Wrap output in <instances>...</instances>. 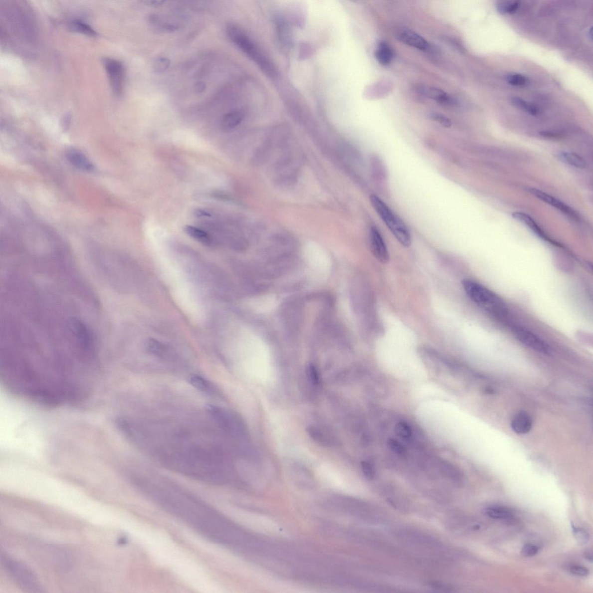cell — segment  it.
I'll return each mask as SVG.
<instances>
[{
  "instance_id": "cell-18",
  "label": "cell",
  "mask_w": 593,
  "mask_h": 593,
  "mask_svg": "<svg viewBox=\"0 0 593 593\" xmlns=\"http://www.w3.org/2000/svg\"><path fill=\"white\" fill-rule=\"evenodd\" d=\"M243 114L239 111H232L225 114L222 118V128L225 131L231 130L239 125L243 120Z\"/></svg>"
},
{
  "instance_id": "cell-5",
  "label": "cell",
  "mask_w": 593,
  "mask_h": 593,
  "mask_svg": "<svg viewBox=\"0 0 593 593\" xmlns=\"http://www.w3.org/2000/svg\"><path fill=\"white\" fill-rule=\"evenodd\" d=\"M512 330L516 339L524 346L538 353L545 355L551 354V347L537 334L519 326H514Z\"/></svg>"
},
{
  "instance_id": "cell-10",
  "label": "cell",
  "mask_w": 593,
  "mask_h": 593,
  "mask_svg": "<svg viewBox=\"0 0 593 593\" xmlns=\"http://www.w3.org/2000/svg\"><path fill=\"white\" fill-rule=\"evenodd\" d=\"M418 91L420 94L434 100L442 106H450L454 105V99L448 93L440 89L427 86H420L418 88Z\"/></svg>"
},
{
  "instance_id": "cell-20",
  "label": "cell",
  "mask_w": 593,
  "mask_h": 593,
  "mask_svg": "<svg viewBox=\"0 0 593 593\" xmlns=\"http://www.w3.org/2000/svg\"><path fill=\"white\" fill-rule=\"evenodd\" d=\"M485 512L488 516L494 519H508L513 515L511 510L500 506L489 507Z\"/></svg>"
},
{
  "instance_id": "cell-33",
  "label": "cell",
  "mask_w": 593,
  "mask_h": 593,
  "mask_svg": "<svg viewBox=\"0 0 593 593\" xmlns=\"http://www.w3.org/2000/svg\"><path fill=\"white\" fill-rule=\"evenodd\" d=\"M144 2H145L149 5L156 7L163 5L165 2L164 1H144Z\"/></svg>"
},
{
  "instance_id": "cell-23",
  "label": "cell",
  "mask_w": 593,
  "mask_h": 593,
  "mask_svg": "<svg viewBox=\"0 0 593 593\" xmlns=\"http://www.w3.org/2000/svg\"><path fill=\"white\" fill-rule=\"evenodd\" d=\"M70 28L72 30L91 36V37H95L97 35L96 32L89 25L80 20L72 21L70 24Z\"/></svg>"
},
{
  "instance_id": "cell-1",
  "label": "cell",
  "mask_w": 593,
  "mask_h": 593,
  "mask_svg": "<svg viewBox=\"0 0 593 593\" xmlns=\"http://www.w3.org/2000/svg\"><path fill=\"white\" fill-rule=\"evenodd\" d=\"M462 286L469 299L478 306L495 315H506L508 308L504 301L487 287L469 279L463 280Z\"/></svg>"
},
{
  "instance_id": "cell-8",
  "label": "cell",
  "mask_w": 593,
  "mask_h": 593,
  "mask_svg": "<svg viewBox=\"0 0 593 593\" xmlns=\"http://www.w3.org/2000/svg\"><path fill=\"white\" fill-rule=\"evenodd\" d=\"M398 40L406 45L411 46L422 51H429L432 49L428 41L416 32L405 28L398 32L397 36Z\"/></svg>"
},
{
  "instance_id": "cell-26",
  "label": "cell",
  "mask_w": 593,
  "mask_h": 593,
  "mask_svg": "<svg viewBox=\"0 0 593 593\" xmlns=\"http://www.w3.org/2000/svg\"><path fill=\"white\" fill-rule=\"evenodd\" d=\"M430 117L431 119L438 122V123L443 126L445 128H450L451 127V121L443 114L433 113L430 115Z\"/></svg>"
},
{
  "instance_id": "cell-6",
  "label": "cell",
  "mask_w": 593,
  "mask_h": 593,
  "mask_svg": "<svg viewBox=\"0 0 593 593\" xmlns=\"http://www.w3.org/2000/svg\"><path fill=\"white\" fill-rule=\"evenodd\" d=\"M105 65L111 88L115 94L120 96L123 92L125 69L123 64L119 61L106 58L104 60Z\"/></svg>"
},
{
  "instance_id": "cell-31",
  "label": "cell",
  "mask_w": 593,
  "mask_h": 593,
  "mask_svg": "<svg viewBox=\"0 0 593 593\" xmlns=\"http://www.w3.org/2000/svg\"><path fill=\"white\" fill-rule=\"evenodd\" d=\"M362 466L363 472H364L365 476L369 479H373L375 475V470L371 463L368 462H363Z\"/></svg>"
},
{
  "instance_id": "cell-30",
  "label": "cell",
  "mask_w": 593,
  "mask_h": 593,
  "mask_svg": "<svg viewBox=\"0 0 593 593\" xmlns=\"http://www.w3.org/2000/svg\"><path fill=\"white\" fill-rule=\"evenodd\" d=\"M539 552V548L533 544H526L522 549V554L525 557H533Z\"/></svg>"
},
{
  "instance_id": "cell-7",
  "label": "cell",
  "mask_w": 593,
  "mask_h": 593,
  "mask_svg": "<svg viewBox=\"0 0 593 593\" xmlns=\"http://www.w3.org/2000/svg\"><path fill=\"white\" fill-rule=\"evenodd\" d=\"M370 247L372 253L376 259L383 264L390 260V254L383 237L376 226H372L370 230Z\"/></svg>"
},
{
  "instance_id": "cell-22",
  "label": "cell",
  "mask_w": 593,
  "mask_h": 593,
  "mask_svg": "<svg viewBox=\"0 0 593 593\" xmlns=\"http://www.w3.org/2000/svg\"><path fill=\"white\" fill-rule=\"evenodd\" d=\"M520 2L516 1H498L496 5V8L499 13L513 14L518 10Z\"/></svg>"
},
{
  "instance_id": "cell-14",
  "label": "cell",
  "mask_w": 593,
  "mask_h": 593,
  "mask_svg": "<svg viewBox=\"0 0 593 593\" xmlns=\"http://www.w3.org/2000/svg\"><path fill=\"white\" fill-rule=\"evenodd\" d=\"M149 23L154 29L162 33H172L178 29V26L170 22L164 17L157 15H152L149 17Z\"/></svg>"
},
{
  "instance_id": "cell-17",
  "label": "cell",
  "mask_w": 593,
  "mask_h": 593,
  "mask_svg": "<svg viewBox=\"0 0 593 593\" xmlns=\"http://www.w3.org/2000/svg\"><path fill=\"white\" fill-rule=\"evenodd\" d=\"M558 156L563 163L579 169H585L587 167V163L584 158L576 153L562 152L559 153Z\"/></svg>"
},
{
  "instance_id": "cell-21",
  "label": "cell",
  "mask_w": 593,
  "mask_h": 593,
  "mask_svg": "<svg viewBox=\"0 0 593 593\" xmlns=\"http://www.w3.org/2000/svg\"><path fill=\"white\" fill-rule=\"evenodd\" d=\"M510 103L512 105L518 108V109L522 110L532 115V116H537L539 113V109L532 104H530L526 100L520 98L518 96H513L510 98Z\"/></svg>"
},
{
  "instance_id": "cell-34",
  "label": "cell",
  "mask_w": 593,
  "mask_h": 593,
  "mask_svg": "<svg viewBox=\"0 0 593 593\" xmlns=\"http://www.w3.org/2000/svg\"><path fill=\"white\" fill-rule=\"evenodd\" d=\"M195 89L196 92L198 93L202 92L204 89H205V85L202 82H198V83L196 84Z\"/></svg>"
},
{
  "instance_id": "cell-12",
  "label": "cell",
  "mask_w": 593,
  "mask_h": 593,
  "mask_svg": "<svg viewBox=\"0 0 593 593\" xmlns=\"http://www.w3.org/2000/svg\"><path fill=\"white\" fill-rule=\"evenodd\" d=\"M67 158L70 163L80 170L92 171L94 166L84 154L78 151H70L67 154Z\"/></svg>"
},
{
  "instance_id": "cell-24",
  "label": "cell",
  "mask_w": 593,
  "mask_h": 593,
  "mask_svg": "<svg viewBox=\"0 0 593 593\" xmlns=\"http://www.w3.org/2000/svg\"><path fill=\"white\" fill-rule=\"evenodd\" d=\"M505 79L509 84L515 87H522L528 83V79L520 74H509L506 75Z\"/></svg>"
},
{
  "instance_id": "cell-2",
  "label": "cell",
  "mask_w": 593,
  "mask_h": 593,
  "mask_svg": "<svg viewBox=\"0 0 593 593\" xmlns=\"http://www.w3.org/2000/svg\"><path fill=\"white\" fill-rule=\"evenodd\" d=\"M227 33L232 42L253 60L262 70L270 77L274 76L276 72L272 63L242 29L235 25L229 24L227 28Z\"/></svg>"
},
{
  "instance_id": "cell-29",
  "label": "cell",
  "mask_w": 593,
  "mask_h": 593,
  "mask_svg": "<svg viewBox=\"0 0 593 593\" xmlns=\"http://www.w3.org/2000/svg\"><path fill=\"white\" fill-rule=\"evenodd\" d=\"M570 571L574 576L578 577H588L589 575V571L587 568L581 566H571Z\"/></svg>"
},
{
  "instance_id": "cell-11",
  "label": "cell",
  "mask_w": 593,
  "mask_h": 593,
  "mask_svg": "<svg viewBox=\"0 0 593 593\" xmlns=\"http://www.w3.org/2000/svg\"><path fill=\"white\" fill-rule=\"evenodd\" d=\"M533 422L531 416L528 413L521 411L514 416L511 423V427L515 433L519 434H524L530 432L531 429Z\"/></svg>"
},
{
  "instance_id": "cell-4",
  "label": "cell",
  "mask_w": 593,
  "mask_h": 593,
  "mask_svg": "<svg viewBox=\"0 0 593 593\" xmlns=\"http://www.w3.org/2000/svg\"><path fill=\"white\" fill-rule=\"evenodd\" d=\"M1 559L7 573L18 587L28 592H42L38 578L29 567L5 553H1Z\"/></svg>"
},
{
  "instance_id": "cell-25",
  "label": "cell",
  "mask_w": 593,
  "mask_h": 593,
  "mask_svg": "<svg viewBox=\"0 0 593 593\" xmlns=\"http://www.w3.org/2000/svg\"><path fill=\"white\" fill-rule=\"evenodd\" d=\"M170 62L165 57H160L157 59L154 64V70L156 73H163L170 67Z\"/></svg>"
},
{
  "instance_id": "cell-35",
  "label": "cell",
  "mask_w": 593,
  "mask_h": 593,
  "mask_svg": "<svg viewBox=\"0 0 593 593\" xmlns=\"http://www.w3.org/2000/svg\"><path fill=\"white\" fill-rule=\"evenodd\" d=\"M585 557L586 559H587L588 561H589V562H592L593 554H592V552H588L587 553H586Z\"/></svg>"
},
{
  "instance_id": "cell-13",
  "label": "cell",
  "mask_w": 593,
  "mask_h": 593,
  "mask_svg": "<svg viewBox=\"0 0 593 593\" xmlns=\"http://www.w3.org/2000/svg\"><path fill=\"white\" fill-rule=\"evenodd\" d=\"M375 55L377 60L380 64L388 66L394 59V52L389 43L381 41L377 45Z\"/></svg>"
},
{
  "instance_id": "cell-16",
  "label": "cell",
  "mask_w": 593,
  "mask_h": 593,
  "mask_svg": "<svg viewBox=\"0 0 593 593\" xmlns=\"http://www.w3.org/2000/svg\"><path fill=\"white\" fill-rule=\"evenodd\" d=\"M190 383L197 390L209 395H217L218 393L214 385L202 377L193 376L190 379Z\"/></svg>"
},
{
  "instance_id": "cell-32",
  "label": "cell",
  "mask_w": 593,
  "mask_h": 593,
  "mask_svg": "<svg viewBox=\"0 0 593 593\" xmlns=\"http://www.w3.org/2000/svg\"><path fill=\"white\" fill-rule=\"evenodd\" d=\"M396 429L397 430V433L400 436L408 437L410 436L411 430L409 429V427L407 425H405V423H401L398 424Z\"/></svg>"
},
{
  "instance_id": "cell-36",
  "label": "cell",
  "mask_w": 593,
  "mask_h": 593,
  "mask_svg": "<svg viewBox=\"0 0 593 593\" xmlns=\"http://www.w3.org/2000/svg\"><path fill=\"white\" fill-rule=\"evenodd\" d=\"M588 33H588L589 37H590L591 40L592 41V38H593L592 27H591L590 30H589Z\"/></svg>"
},
{
  "instance_id": "cell-19",
  "label": "cell",
  "mask_w": 593,
  "mask_h": 593,
  "mask_svg": "<svg viewBox=\"0 0 593 593\" xmlns=\"http://www.w3.org/2000/svg\"><path fill=\"white\" fill-rule=\"evenodd\" d=\"M184 231L187 234L196 239L198 241L207 244V245L211 244L212 242H213V240H212L209 233H207L202 229L194 227V226H185Z\"/></svg>"
},
{
  "instance_id": "cell-9",
  "label": "cell",
  "mask_w": 593,
  "mask_h": 593,
  "mask_svg": "<svg viewBox=\"0 0 593 593\" xmlns=\"http://www.w3.org/2000/svg\"><path fill=\"white\" fill-rule=\"evenodd\" d=\"M528 191H529L532 195L544 201V202L550 204V205L554 207L556 209L562 211L564 214L567 215L568 216L574 219L578 218V215L576 211L573 210L569 206L567 205L566 204L562 202V201L556 198L541 191V190L536 189H530L528 190Z\"/></svg>"
},
{
  "instance_id": "cell-28",
  "label": "cell",
  "mask_w": 593,
  "mask_h": 593,
  "mask_svg": "<svg viewBox=\"0 0 593 593\" xmlns=\"http://www.w3.org/2000/svg\"><path fill=\"white\" fill-rule=\"evenodd\" d=\"M307 375L308 379H310V382L316 386L319 385L321 383V378H320L319 373L318 370L314 366H310L308 367L307 370Z\"/></svg>"
},
{
  "instance_id": "cell-27",
  "label": "cell",
  "mask_w": 593,
  "mask_h": 593,
  "mask_svg": "<svg viewBox=\"0 0 593 593\" xmlns=\"http://www.w3.org/2000/svg\"><path fill=\"white\" fill-rule=\"evenodd\" d=\"M573 530L578 542L582 545L587 544L589 540V535L587 532L580 528L574 527Z\"/></svg>"
},
{
  "instance_id": "cell-3",
  "label": "cell",
  "mask_w": 593,
  "mask_h": 593,
  "mask_svg": "<svg viewBox=\"0 0 593 593\" xmlns=\"http://www.w3.org/2000/svg\"><path fill=\"white\" fill-rule=\"evenodd\" d=\"M370 199L374 209L397 241L405 247L410 246L411 233L403 221L379 197L373 194Z\"/></svg>"
},
{
  "instance_id": "cell-15",
  "label": "cell",
  "mask_w": 593,
  "mask_h": 593,
  "mask_svg": "<svg viewBox=\"0 0 593 593\" xmlns=\"http://www.w3.org/2000/svg\"><path fill=\"white\" fill-rule=\"evenodd\" d=\"M512 217L517 221L526 224L528 227H529L532 231H534L538 236L541 237L542 238L547 240L549 239L548 236L545 234V233L543 231V230L537 223V222L530 215L523 213V212L516 211L514 212L512 214Z\"/></svg>"
}]
</instances>
